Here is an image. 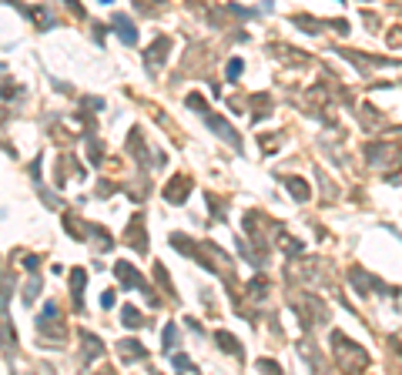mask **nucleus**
Listing matches in <instances>:
<instances>
[{
    "label": "nucleus",
    "mask_w": 402,
    "mask_h": 375,
    "mask_svg": "<svg viewBox=\"0 0 402 375\" xmlns=\"http://www.w3.org/2000/svg\"><path fill=\"white\" fill-rule=\"evenodd\" d=\"M228 74H232V77H238V74H241V61H238V57H235L232 64H228Z\"/></svg>",
    "instance_id": "obj_2"
},
{
    "label": "nucleus",
    "mask_w": 402,
    "mask_h": 375,
    "mask_svg": "<svg viewBox=\"0 0 402 375\" xmlns=\"http://www.w3.org/2000/svg\"><path fill=\"white\" fill-rule=\"evenodd\" d=\"M114 24H118V37L124 40V44H134V40H137V31L128 24V20H114Z\"/></svg>",
    "instance_id": "obj_1"
},
{
    "label": "nucleus",
    "mask_w": 402,
    "mask_h": 375,
    "mask_svg": "<svg viewBox=\"0 0 402 375\" xmlns=\"http://www.w3.org/2000/svg\"><path fill=\"white\" fill-rule=\"evenodd\" d=\"M104 4H111V0H104Z\"/></svg>",
    "instance_id": "obj_4"
},
{
    "label": "nucleus",
    "mask_w": 402,
    "mask_h": 375,
    "mask_svg": "<svg viewBox=\"0 0 402 375\" xmlns=\"http://www.w3.org/2000/svg\"><path fill=\"white\" fill-rule=\"evenodd\" d=\"M175 365H178V368H188V372H191V368H194V365H191V362H188V359H185V355H178V359H175Z\"/></svg>",
    "instance_id": "obj_3"
}]
</instances>
